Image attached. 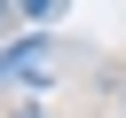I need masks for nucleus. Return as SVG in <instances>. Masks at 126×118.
I'll return each instance as SVG.
<instances>
[{
	"mask_svg": "<svg viewBox=\"0 0 126 118\" xmlns=\"http://www.w3.org/2000/svg\"><path fill=\"white\" fill-rule=\"evenodd\" d=\"M16 118H39V102H24V110H16Z\"/></svg>",
	"mask_w": 126,
	"mask_h": 118,
	"instance_id": "2",
	"label": "nucleus"
},
{
	"mask_svg": "<svg viewBox=\"0 0 126 118\" xmlns=\"http://www.w3.org/2000/svg\"><path fill=\"white\" fill-rule=\"evenodd\" d=\"M16 8H24V16H47V8H63V0H16Z\"/></svg>",
	"mask_w": 126,
	"mask_h": 118,
	"instance_id": "1",
	"label": "nucleus"
},
{
	"mask_svg": "<svg viewBox=\"0 0 126 118\" xmlns=\"http://www.w3.org/2000/svg\"><path fill=\"white\" fill-rule=\"evenodd\" d=\"M0 24H8V0H0Z\"/></svg>",
	"mask_w": 126,
	"mask_h": 118,
	"instance_id": "3",
	"label": "nucleus"
}]
</instances>
